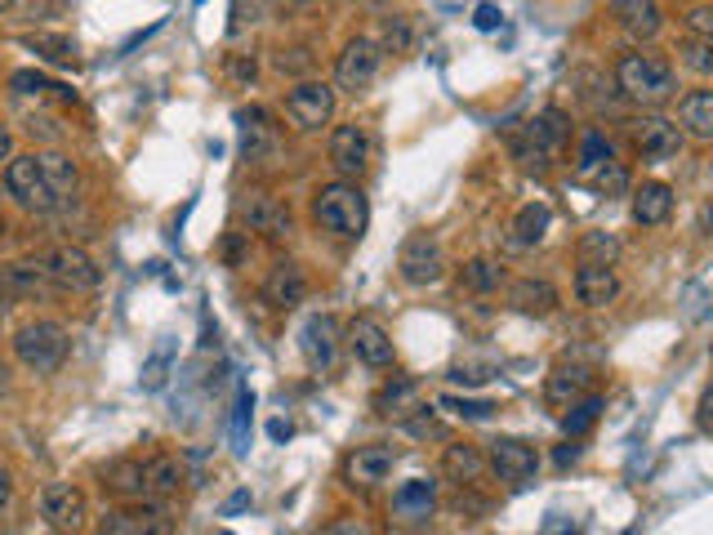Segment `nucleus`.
Segmentation results:
<instances>
[{
	"label": "nucleus",
	"instance_id": "38",
	"mask_svg": "<svg viewBox=\"0 0 713 535\" xmlns=\"http://www.w3.org/2000/svg\"><path fill=\"white\" fill-rule=\"evenodd\" d=\"M620 255V242L607 237V233H584L579 237V259H593V264H616Z\"/></svg>",
	"mask_w": 713,
	"mask_h": 535
},
{
	"label": "nucleus",
	"instance_id": "11",
	"mask_svg": "<svg viewBox=\"0 0 713 535\" xmlns=\"http://www.w3.org/2000/svg\"><path fill=\"white\" fill-rule=\"evenodd\" d=\"M380 58H384V50L375 45V41H366V36H356V41H348L343 45V54H339V63H334V81H339V89H366L371 81H375V72H380Z\"/></svg>",
	"mask_w": 713,
	"mask_h": 535
},
{
	"label": "nucleus",
	"instance_id": "14",
	"mask_svg": "<svg viewBox=\"0 0 713 535\" xmlns=\"http://www.w3.org/2000/svg\"><path fill=\"white\" fill-rule=\"evenodd\" d=\"M299 349H304V362H308L317 375H326V371L334 366V357H339V321H334L330 312L308 317V327L299 331Z\"/></svg>",
	"mask_w": 713,
	"mask_h": 535
},
{
	"label": "nucleus",
	"instance_id": "36",
	"mask_svg": "<svg viewBox=\"0 0 713 535\" xmlns=\"http://www.w3.org/2000/svg\"><path fill=\"white\" fill-rule=\"evenodd\" d=\"M607 161H616V152H611L607 135H598V130H588V135L579 139V174H588V170H598V165H607Z\"/></svg>",
	"mask_w": 713,
	"mask_h": 535
},
{
	"label": "nucleus",
	"instance_id": "40",
	"mask_svg": "<svg viewBox=\"0 0 713 535\" xmlns=\"http://www.w3.org/2000/svg\"><path fill=\"white\" fill-rule=\"evenodd\" d=\"M584 179H588L593 188H598L603 196H616V192H625V188H629V174H625L616 161H607V165H598V170H588Z\"/></svg>",
	"mask_w": 713,
	"mask_h": 535
},
{
	"label": "nucleus",
	"instance_id": "34",
	"mask_svg": "<svg viewBox=\"0 0 713 535\" xmlns=\"http://www.w3.org/2000/svg\"><path fill=\"white\" fill-rule=\"evenodd\" d=\"M183 482H188V469L174 456H161L148 464V495H179Z\"/></svg>",
	"mask_w": 713,
	"mask_h": 535
},
{
	"label": "nucleus",
	"instance_id": "18",
	"mask_svg": "<svg viewBox=\"0 0 713 535\" xmlns=\"http://www.w3.org/2000/svg\"><path fill=\"white\" fill-rule=\"evenodd\" d=\"M393 464H397V451H393V447H356V451L348 456L343 473H348V482H352V486L371 491V486L389 482Z\"/></svg>",
	"mask_w": 713,
	"mask_h": 535
},
{
	"label": "nucleus",
	"instance_id": "42",
	"mask_svg": "<svg viewBox=\"0 0 713 535\" xmlns=\"http://www.w3.org/2000/svg\"><path fill=\"white\" fill-rule=\"evenodd\" d=\"M411 45H415L411 19H389V23H384V50H389V54H411Z\"/></svg>",
	"mask_w": 713,
	"mask_h": 535
},
{
	"label": "nucleus",
	"instance_id": "28",
	"mask_svg": "<svg viewBox=\"0 0 713 535\" xmlns=\"http://www.w3.org/2000/svg\"><path fill=\"white\" fill-rule=\"evenodd\" d=\"M103 486L116 491L121 500H143L148 495V464H139V460H111L103 469Z\"/></svg>",
	"mask_w": 713,
	"mask_h": 535
},
{
	"label": "nucleus",
	"instance_id": "52",
	"mask_svg": "<svg viewBox=\"0 0 713 535\" xmlns=\"http://www.w3.org/2000/svg\"><path fill=\"white\" fill-rule=\"evenodd\" d=\"M10 495H14V482H10V473H6V469H0V509L10 504Z\"/></svg>",
	"mask_w": 713,
	"mask_h": 535
},
{
	"label": "nucleus",
	"instance_id": "56",
	"mask_svg": "<svg viewBox=\"0 0 713 535\" xmlns=\"http://www.w3.org/2000/svg\"><path fill=\"white\" fill-rule=\"evenodd\" d=\"M277 6H281V10H295V6H308V0H277Z\"/></svg>",
	"mask_w": 713,
	"mask_h": 535
},
{
	"label": "nucleus",
	"instance_id": "43",
	"mask_svg": "<svg viewBox=\"0 0 713 535\" xmlns=\"http://www.w3.org/2000/svg\"><path fill=\"white\" fill-rule=\"evenodd\" d=\"M441 406L455 410L459 419H491V415H496L491 402H472V397H441Z\"/></svg>",
	"mask_w": 713,
	"mask_h": 535
},
{
	"label": "nucleus",
	"instance_id": "46",
	"mask_svg": "<svg viewBox=\"0 0 713 535\" xmlns=\"http://www.w3.org/2000/svg\"><path fill=\"white\" fill-rule=\"evenodd\" d=\"M472 23H478V32H500L504 14H500L496 6H478V14H472Z\"/></svg>",
	"mask_w": 713,
	"mask_h": 535
},
{
	"label": "nucleus",
	"instance_id": "3",
	"mask_svg": "<svg viewBox=\"0 0 713 535\" xmlns=\"http://www.w3.org/2000/svg\"><path fill=\"white\" fill-rule=\"evenodd\" d=\"M571 143V117L562 113V107H544V113L522 126L513 135V157L526 165V170H549Z\"/></svg>",
	"mask_w": 713,
	"mask_h": 535
},
{
	"label": "nucleus",
	"instance_id": "24",
	"mask_svg": "<svg viewBox=\"0 0 713 535\" xmlns=\"http://www.w3.org/2000/svg\"><path fill=\"white\" fill-rule=\"evenodd\" d=\"M103 535H152V531H170L161 509H121V513H107L98 522Z\"/></svg>",
	"mask_w": 713,
	"mask_h": 535
},
{
	"label": "nucleus",
	"instance_id": "1",
	"mask_svg": "<svg viewBox=\"0 0 713 535\" xmlns=\"http://www.w3.org/2000/svg\"><path fill=\"white\" fill-rule=\"evenodd\" d=\"M76 188H81V170L63 152H32V157H14L6 165V192L32 214L63 210L76 196Z\"/></svg>",
	"mask_w": 713,
	"mask_h": 535
},
{
	"label": "nucleus",
	"instance_id": "33",
	"mask_svg": "<svg viewBox=\"0 0 713 535\" xmlns=\"http://www.w3.org/2000/svg\"><path fill=\"white\" fill-rule=\"evenodd\" d=\"M603 406H607V402H603L598 393H584L579 402H571V406H566V415H562V424H566V434H571V438H584L588 428H593V424L603 419Z\"/></svg>",
	"mask_w": 713,
	"mask_h": 535
},
{
	"label": "nucleus",
	"instance_id": "10",
	"mask_svg": "<svg viewBox=\"0 0 713 535\" xmlns=\"http://www.w3.org/2000/svg\"><path fill=\"white\" fill-rule=\"evenodd\" d=\"M487 469H491L500 482L522 486V482H531V478L540 473V456H535V447L522 442V438H500V442H491Z\"/></svg>",
	"mask_w": 713,
	"mask_h": 535
},
{
	"label": "nucleus",
	"instance_id": "6",
	"mask_svg": "<svg viewBox=\"0 0 713 535\" xmlns=\"http://www.w3.org/2000/svg\"><path fill=\"white\" fill-rule=\"evenodd\" d=\"M14 357L36 375H54L67 362V331L58 321H28L14 335Z\"/></svg>",
	"mask_w": 713,
	"mask_h": 535
},
{
	"label": "nucleus",
	"instance_id": "47",
	"mask_svg": "<svg viewBox=\"0 0 713 535\" xmlns=\"http://www.w3.org/2000/svg\"><path fill=\"white\" fill-rule=\"evenodd\" d=\"M255 72H259V67H255V54H251V58H246V54L232 58V76H236V81H255Z\"/></svg>",
	"mask_w": 713,
	"mask_h": 535
},
{
	"label": "nucleus",
	"instance_id": "17",
	"mask_svg": "<svg viewBox=\"0 0 713 535\" xmlns=\"http://www.w3.org/2000/svg\"><path fill=\"white\" fill-rule=\"evenodd\" d=\"M616 295H620V277H616L611 264H593V259L579 264V272H575V299L584 308H607V303H616Z\"/></svg>",
	"mask_w": 713,
	"mask_h": 535
},
{
	"label": "nucleus",
	"instance_id": "7",
	"mask_svg": "<svg viewBox=\"0 0 713 535\" xmlns=\"http://www.w3.org/2000/svg\"><path fill=\"white\" fill-rule=\"evenodd\" d=\"M397 272H402V281L415 286V290L437 286V281L446 277V250H441V242H437L433 233H415V237L402 246V255H397Z\"/></svg>",
	"mask_w": 713,
	"mask_h": 535
},
{
	"label": "nucleus",
	"instance_id": "20",
	"mask_svg": "<svg viewBox=\"0 0 713 535\" xmlns=\"http://www.w3.org/2000/svg\"><path fill=\"white\" fill-rule=\"evenodd\" d=\"M236 126H242L246 161H268V157H273L277 135H273V121H268L264 107H242V113H236Z\"/></svg>",
	"mask_w": 713,
	"mask_h": 535
},
{
	"label": "nucleus",
	"instance_id": "49",
	"mask_svg": "<svg viewBox=\"0 0 713 535\" xmlns=\"http://www.w3.org/2000/svg\"><path fill=\"white\" fill-rule=\"evenodd\" d=\"M223 259H227L232 268H236V264H242V237H236V233H232V237L223 242Z\"/></svg>",
	"mask_w": 713,
	"mask_h": 535
},
{
	"label": "nucleus",
	"instance_id": "57",
	"mask_svg": "<svg viewBox=\"0 0 713 535\" xmlns=\"http://www.w3.org/2000/svg\"><path fill=\"white\" fill-rule=\"evenodd\" d=\"M10 6H14V0H0V14H6V10H10Z\"/></svg>",
	"mask_w": 713,
	"mask_h": 535
},
{
	"label": "nucleus",
	"instance_id": "39",
	"mask_svg": "<svg viewBox=\"0 0 713 535\" xmlns=\"http://www.w3.org/2000/svg\"><path fill=\"white\" fill-rule=\"evenodd\" d=\"M678 54H682V63H687L691 72H700V76L713 72V41H709V36H687Z\"/></svg>",
	"mask_w": 713,
	"mask_h": 535
},
{
	"label": "nucleus",
	"instance_id": "21",
	"mask_svg": "<svg viewBox=\"0 0 713 535\" xmlns=\"http://www.w3.org/2000/svg\"><path fill=\"white\" fill-rule=\"evenodd\" d=\"M611 19L634 36V41H651L660 32V6L656 0H611Z\"/></svg>",
	"mask_w": 713,
	"mask_h": 535
},
{
	"label": "nucleus",
	"instance_id": "9",
	"mask_svg": "<svg viewBox=\"0 0 713 535\" xmlns=\"http://www.w3.org/2000/svg\"><path fill=\"white\" fill-rule=\"evenodd\" d=\"M286 117L299 126V130H321L330 117H334V89L326 81H299L290 94H286Z\"/></svg>",
	"mask_w": 713,
	"mask_h": 535
},
{
	"label": "nucleus",
	"instance_id": "26",
	"mask_svg": "<svg viewBox=\"0 0 713 535\" xmlns=\"http://www.w3.org/2000/svg\"><path fill=\"white\" fill-rule=\"evenodd\" d=\"M678 130L691 139H713V89H691L678 103Z\"/></svg>",
	"mask_w": 713,
	"mask_h": 535
},
{
	"label": "nucleus",
	"instance_id": "16",
	"mask_svg": "<svg viewBox=\"0 0 713 535\" xmlns=\"http://www.w3.org/2000/svg\"><path fill=\"white\" fill-rule=\"evenodd\" d=\"M304 299H308V277H304V268H299L295 259H281V264L268 272V281H264V303L277 308V312H290V308H299Z\"/></svg>",
	"mask_w": 713,
	"mask_h": 535
},
{
	"label": "nucleus",
	"instance_id": "41",
	"mask_svg": "<svg viewBox=\"0 0 713 535\" xmlns=\"http://www.w3.org/2000/svg\"><path fill=\"white\" fill-rule=\"evenodd\" d=\"M10 85H14V94H36V98H41V94H50V89H54V94L72 98V89L54 85V81H50V76H41V72H14V76H10Z\"/></svg>",
	"mask_w": 713,
	"mask_h": 535
},
{
	"label": "nucleus",
	"instance_id": "50",
	"mask_svg": "<svg viewBox=\"0 0 713 535\" xmlns=\"http://www.w3.org/2000/svg\"><path fill=\"white\" fill-rule=\"evenodd\" d=\"M709 406H713V388H704V397H700V415H695V419H700V428H704V434H709V428H713V424H709Z\"/></svg>",
	"mask_w": 713,
	"mask_h": 535
},
{
	"label": "nucleus",
	"instance_id": "45",
	"mask_svg": "<svg viewBox=\"0 0 713 535\" xmlns=\"http://www.w3.org/2000/svg\"><path fill=\"white\" fill-rule=\"evenodd\" d=\"M687 32L713 41V10H691V14H687Z\"/></svg>",
	"mask_w": 713,
	"mask_h": 535
},
{
	"label": "nucleus",
	"instance_id": "48",
	"mask_svg": "<svg viewBox=\"0 0 713 535\" xmlns=\"http://www.w3.org/2000/svg\"><path fill=\"white\" fill-rule=\"evenodd\" d=\"M14 281H10V268H0V312H10L14 308Z\"/></svg>",
	"mask_w": 713,
	"mask_h": 535
},
{
	"label": "nucleus",
	"instance_id": "4",
	"mask_svg": "<svg viewBox=\"0 0 713 535\" xmlns=\"http://www.w3.org/2000/svg\"><path fill=\"white\" fill-rule=\"evenodd\" d=\"M616 85H620L634 103L656 107V103L673 98V89H678V72H673V63H669V58H660V54H625V58H620V67H616Z\"/></svg>",
	"mask_w": 713,
	"mask_h": 535
},
{
	"label": "nucleus",
	"instance_id": "35",
	"mask_svg": "<svg viewBox=\"0 0 713 535\" xmlns=\"http://www.w3.org/2000/svg\"><path fill=\"white\" fill-rule=\"evenodd\" d=\"M459 286L472 290V295H491V290L500 286V268H496L491 259H468V264L459 268Z\"/></svg>",
	"mask_w": 713,
	"mask_h": 535
},
{
	"label": "nucleus",
	"instance_id": "27",
	"mask_svg": "<svg viewBox=\"0 0 713 535\" xmlns=\"http://www.w3.org/2000/svg\"><path fill=\"white\" fill-rule=\"evenodd\" d=\"M669 214H673V192H669V183H642V188L634 192V220H638L642 228L669 224Z\"/></svg>",
	"mask_w": 713,
	"mask_h": 535
},
{
	"label": "nucleus",
	"instance_id": "53",
	"mask_svg": "<svg viewBox=\"0 0 713 535\" xmlns=\"http://www.w3.org/2000/svg\"><path fill=\"white\" fill-rule=\"evenodd\" d=\"M268 434H273L277 442H286V438H290V424H286V419H273V424H268Z\"/></svg>",
	"mask_w": 713,
	"mask_h": 535
},
{
	"label": "nucleus",
	"instance_id": "25",
	"mask_svg": "<svg viewBox=\"0 0 713 535\" xmlns=\"http://www.w3.org/2000/svg\"><path fill=\"white\" fill-rule=\"evenodd\" d=\"M584 393H593V371L588 366H557L553 375H549V384H544V397H549V406H571V402H579Z\"/></svg>",
	"mask_w": 713,
	"mask_h": 535
},
{
	"label": "nucleus",
	"instance_id": "23",
	"mask_svg": "<svg viewBox=\"0 0 713 535\" xmlns=\"http://www.w3.org/2000/svg\"><path fill=\"white\" fill-rule=\"evenodd\" d=\"M419 406H424V402H419V384L406 379V375H393V379L375 393V410H380L384 419H411Z\"/></svg>",
	"mask_w": 713,
	"mask_h": 535
},
{
	"label": "nucleus",
	"instance_id": "51",
	"mask_svg": "<svg viewBox=\"0 0 713 535\" xmlns=\"http://www.w3.org/2000/svg\"><path fill=\"white\" fill-rule=\"evenodd\" d=\"M553 460L566 469V464H575V460H579V447H575V442H566V447H557V456H553Z\"/></svg>",
	"mask_w": 713,
	"mask_h": 535
},
{
	"label": "nucleus",
	"instance_id": "29",
	"mask_svg": "<svg viewBox=\"0 0 713 535\" xmlns=\"http://www.w3.org/2000/svg\"><path fill=\"white\" fill-rule=\"evenodd\" d=\"M509 303L522 312V317H549V312H557V290L549 286V281H535V277H522V281H513V290H509Z\"/></svg>",
	"mask_w": 713,
	"mask_h": 535
},
{
	"label": "nucleus",
	"instance_id": "5",
	"mask_svg": "<svg viewBox=\"0 0 713 535\" xmlns=\"http://www.w3.org/2000/svg\"><path fill=\"white\" fill-rule=\"evenodd\" d=\"M54 290H63V295H85V290H94L98 281H103V272H98V264L81 250V246H54V250H41L36 259H28Z\"/></svg>",
	"mask_w": 713,
	"mask_h": 535
},
{
	"label": "nucleus",
	"instance_id": "54",
	"mask_svg": "<svg viewBox=\"0 0 713 535\" xmlns=\"http://www.w3.org/2000/svg\"><path fill=\"white\" fill-rule=\"evenodd\" d=\"M10 148H14V135L0 126V161H10Z\"/></svg>",
	"mask_w": 713,
	"mask_h": 535
},
{
	"label": "nucleus",
	"instance_id": "2",
	"mask_svg": "<svg viewBox=\"0 0 713 535\" xmlns=\"http://www.w3.org/2000/svg\"><path fill=\"white\" fill-rule=\"evenodd\" d=\"M312 220L343 237V242H362L366 237V224H371V201L362 196V188L356 183H326L317 196H312Z\"/></svg>",
	"mask_w": 713,
	"mask_h": 535
},
{
	"label": "nucleus",
	"instance_id": "15",
	"mask_svg": "<svg viewBox=\"0 0 713 535\" xmlns=\"http://www.w3.org/2000/svg\"><path fill=\"white\" fill-rule=\"evenodd\" d=\"M242 220L251 224V233H264L268 242L290 237V210H286L273 192H246V201H242Z\"/></svg>",
	"mask_w": 713,
	"mask_h": 535
},
{
	"label": "nucleus",
	"instance_id": "30",
	"mask_svg": "<svg viewBox=\"0 0 713 535\" xmlns=\"http://www.w3.org/2000/svg\"><path fill=\"white\" fill-rule=\"evenodd\" d=\"M441 469H446V478H455L459 486H468V482H478L487 473V456L472 447V442H455V447H446Z\"/></svg>",
	"mask_w": 713,
	"mask_h": 535
},
{
	"label": "nucleus",
	"instance_id": "19",
	"mask_svg": "<svg viewBox=\"0 0 713 535\" xmlns=\"http://www.w3.org/2000/svg\"><path fill=\"white\" fill-rule=\"evenodd\" d=\"M634 143H638V152L647 161H673L682 152V130L673 121H664V117H647V121H638Z\"/></svg>",
	"mask_w": 713,
	"mask_h": 535
},
{
	"label": "nucleus",
	"instance_id": "12",
	"mask_svg": "<svg viewBox=\"0 0 713 535\" xmlns=\"http://www.w3.org/2000/svg\"><path fill=\"white\" fill-rule=\"evenodd\" d=\"M348 349L356 353V362L371 366V371H389L393 366V340H389V331L380 327L375 317H352Z\"/></svg>",
	"mask_w": 713,
	"mask_h": 535
},
{
	"label": "nucleus",
	"instance_id": "22",
	"mask_svg": "<svg viewBox=\"0 0 713 535\" xmlns=\"http://www.w3.org/2000/svg\"><path fill=\"white\" fill-rule=\"evenodd\" d=\"M549 224H553V210H549L544 201L522 205V210H518V220L509 224V246H513V250H531V246H540V242H544V233H549Z\"/></svg>",
	"mask_w": 713,
	"mask_h": 535
},
{
	"label": "nucleus",
	"instance_id": "32",
	"mask_svg": "<svg viewBox=\"0 0 713 535\" xmlns=\"http://www.w3.org/2000/svg\"><path fill=\"white\" fill-rule=\"evenodd\" d=\"M437 504V482L428 478H415V482H402L397 495H393V509L406 513V517H428Z\"/></svg>",
	"mask_w": 713,
	"mask_h": 535
},
{
	"label": "nucleus",
	"instance_id": "55",
	"mask_svg": "<svg viewBox=\"0 0 713 535\" xmlns=\"http://www.w3.org/2000/svg\"><path fill=\"white\" fill-rule=\"evenodd\" d=\"M251 504V491H236L232 500H227V513H236V509H246Z\"/></svg>",
	"mask_w": 713,
	"mask_h": 535
},
{
	"label": "nucleus",
	"instance_id": "8",
	"mask_svg": "<svg viewBox=\"0 0 713 535\" xmlns=\"http://www.w3.org/2000/svg\"><path fill=\"white\" fill-rule=\"evenodd\" d=\"M371 157H375V139L366 126H339L330 135V165L343 174V179H362L371 170Z\"/></svg>",
	"mask_w": 713,
	"mask_h": 535
},
{
	"label": "nucleus",
	"instance_id": "31",
	"mask_svg": "<svg viewBox=\"0 0 713 535\" xmlns=\"http://www.w3.org/2000/svg\"><path fill=\"white\" fill-rule=\"evenodd\" d=\"M23 45L32 50V54H41L45 63H54V67H76L81 58V50H76V41L72 36H54V32H28L23 36Z\"/></svg>",
	"mask_w": 713,
	"mask_h": 535
},
{
	"label": "nucleus",
	"instance_id": "13",
	"mask_svg": "<svg viewBox=\"0 0 713 535\" xmlns=\"http://www.w3.org/2000/svg\"><path fill=\"white\" fill-rule=\"evenodd\" d=\"M41 517L54 526V531H81L85 517H89V504L85 495L72 486V482H50L41 491Z\"/></svg>",
	"mask_w": 713,
	"mask_h": 535
},
{
	"label": "nucleus",
	"instance_id": "37",
	"mask_svg": "<svg viewBox=\"0 0 713 535\" xmlns=\"http://www.w3.org/2000/svg\"><path fill=\"white\" fill-rule=\"evenodd\" d=\"M273 67H277L281 76H312V67H317V54H312L308 45H290V50H277Z\"/></svg>",
	"mask_w": 713,
	"mask_h": 535
},
{
	"label": "nucleus",
	"instance_id": "44",
	"mask_svg": "<svg viewBox=\"0 0 713 535\" xmlns=\"http://www.w3.org/2000/svg\"><path fill=\"white\" fill-rule=\"evenodd\" d=\"M251 410H255V397L242 393V397H236V451H246V415Z\"/></svg>",
	"mask_w": 713,
	"mask_h": 535
}]
</instances>
